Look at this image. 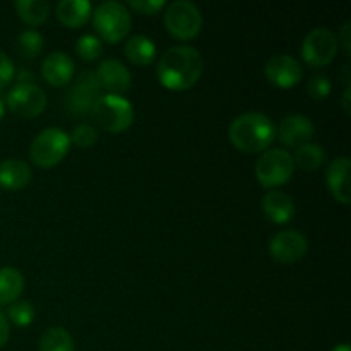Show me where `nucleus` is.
I'll return each mask as SVG.
<instances>
[{
    "label": "nucleus",
    "mask_w": 351,
    "mask_h": 351,
    "mask_svg": "<svg viewBox=\"0 0 351 351\" xmlns=\"http://www.w3.org/2000/svg\"><path fill=\"white\" fill-rule=\"evenodd\" d=\"M99 89L101 88H99L95 72H82L65 99L69 113L75 119H84L86 115H91L93 105L99 98Z\"/></svg>",
    "instance_id": "1a4fd4ad"
},
{
    "label": "nucleus",
    "mask_w": 351,
    "mask_h": 351,
    "mask_svg": "<svg viewBox=\"0 0 351 351\" xmlns=\"http://www.w3.org/2000/svg\"><path fill=\"white\" fill-rule=\"evenodd\" d=\"M263 213L269 221L276 225H287L295 218V202L288 194L281 191H269L263 197Z\"/></svg>",
    "instance_id": "dca6fc26"
},
{
    "label": "nucleus",
    "mask_w": 351,
    "mask_h": 351,
    "mask_svg": "<svg viewBox=\"0 0 351 351\" xmlns=\"http://www.w3.org/2000/svg\"><path fill=\"white\" fill-rule=\"evenodd\" d=\"M293 161L295 167L302 168L305 171L319 170L326 161V151L319 144L307 143L304 146L297 147L293 154Z\"/></svg>",
    "instance_id": "5701e85b"
},
{
    "label": "nucleus",
    "mask_w": 351,
    "mask_h": 351,
    "mask_svg": "<svg viewBox=\"0 0 351 351\" xmlns=\"http://www.w3.org/2000/svg\"><path fill=\"white\" fill-rule=\"evenodd\" d=\"M71 149V137L64 129L50 127L38 134L29 146V158L38 168H55Z\"/></svg>",
    "instance_id": "20e7f679"
},
{
    "label": "nucleus",
    "mask_w": 351,
    "mask_h": 351,
    "mask_svg": "<svg viewBox=\"0 0 351 351\" xmlns=\"http://www.w3.org/2000/svg\"><path fill=\"white\" fill-rule=\"evenodd\" d=\"M10 338V326H9V319L3 312H0V348L7 345Z\"/></svg>",
    "instance_id": "2f4dec72"
},
{
    "label": "nucleus",
    "mask_w": 351,
    "mask_h": 351,
    "mask_svg": "<svg viewBox=\"0 0 351 351\" xmlns=\"http://www.w3.org/2000/svg\"><path fill=\"white\" fill-rule=\"evenodd\" d=\"M91 117L106 132L120 134L130 129L136 119L134 105L120 95L99 96L91 108Z\"/></svg>",
    "instance_id": "7ed1b4c3"
},
{
    "label": "nucleus",
    "mask_w": 351,
    "mask_h": 351,
    "mask_svg": "<svg viewBox=\"0 0 351 351\" xmlns=\"http://www.w3.org/2000/svg\"><path fill=\"white\" fill-rule=\"evenodd\" d=\"M7 315L19 328H27L34 321V307L27 300H16L14 304L9 305Z\"/></svg>",
    "instance_id": "bb28decb"
},
{
    "label": "nucleus",
    "mask_w": 351,
    "mask_h": 351,
    "mask_svg": "<svg viewBox=\"0 0 351 351\" xmlns=\"http://www.w3.org/2000/svg\"><path fill=\"white\" fill-rule=\"evenodd\" d=\"M350 31H351V23H350V21H346V23L343 24V27H341V33L336 36V38H338V43H339V41L343 43V48H345L346 55L350 53V41H351Z\"/></svg>",
    "instance_id": "473e14b6"
},
{
    "label": "nucleus",
    "mask_w": 351,
    "mask_h": 351,
    "mask_svg": "<svg viewBox=\"0 0 351 351\" xmlns=\"http://www.w3.org/2000/svg\"><path fill=\"white\" fill-rule=\"evenodd\" d=\"M264 75L276 88L290 89L302 81L304 71L300 62L291 55H274L266 62Z\"/></svg>",
    "instance_id": "f8f14e48"
},
{
    "label": "nucleus",
    "mask_w": 351,
    "mask_h": 351,
    "mask_svg": "<svg viewBox=\"0 0 351 351\" xmlns=\"http://www.w3.org/2000/svg\"><path fill=\"white\" fill-rule=\"evenodd\" d=\"M204 71V60L197 48L189 45L171 47L161 55L158 64V79L171 91H187L194 88Z\"/></svg>",
    "instance_id": "f257e3e1"
},
{
    "label": "nucleus",
    "mask_w": 351,
    "mask_h": 351,
    "mask_svg": "<svg viewBox=\"0 0 351 351\" xmlns=\"http://www.w3.org/2000/svg\"><path fill=\"white\" fill-rule=\"evenodd\" d=\"M293 171V156L280 147L264 151L256 163V178L264 189H276L288 184Z\"/></svg>",
    "instance_id": "423d86ee"
},
{
    "label": "nucleus",
    "mask_w": 351,
    "mask_h": 351,
    "mask_svg": "<svg viewBox=\"0 0 351 351\" xmlns=\"http://www.w3.org/2000/svg\"><path fill=\"white\" fill-rule=\"evenodd\" d=\"M338 38L328 27H315L302 43V58L311 67H324L335 60L338 53Z\"/></svg>",
    "instance_id": "6e6552de"
},
{
    "label": "nucleus",
    "mask_w": 351,
    "mask_h": 351,
    "mask_svg": "<svg viewBox=\"0 0 351 351\" xmlns=\"http://www.w3.org/2000/svg\"><path fill=\"white\" fill-rule=\"evenodd\" d=\"M17 16L29 26H40L50 17L51 5L47 0H17Z\"/></svg>",
    "instance_id": "4be33fe9"
},
{
    "label": "nucleus",
    "mask_w": 351,
    "mask_h": 351,
    "mask_svg": "<svg viewBox=\"0 0 351 351\" xmlns=\"http://www.w3.org/2000/svg\"><path fill=\"white\" fill-rule=\"evenodd\" d=\"M24 276L16 267L0 269V305H10L19 300L24 290Z\"/></svg>",
    "instance_id": "412c9836"
},
{
    "label": "nucleus",
    "mask_w": 351,
    "mask_h": 351,
    "mask_svg": "<svg viewBox=\"0 0 351 351\" xmlns=\"http://www.w3.org/2000/svg\"><path fill=\"white\" fill-rule=\"evenodd\" d=\"M75 53L82 58V60H96L99 55L103 53V43L98 36L95 34H82L75 43Z\"/></svg>",
    "instance_id": "a878e982"
},
{
    "label": "nucleus",
    "mask_w": 351,
    "mask_h": 351,
    "mask_svg": "<svg viewBox=\"0 0 351 351\" xmlns=\"http://www.w3.org/2000/svg\"><path fill=\"white\" fill-rule=\"evenodd\" d=\"M332 351H351V350H350L348 343H341V345L335 346V348H332Z\"/></svg>",
    "instance_id": "c9c22d12"
},
{
    "label": "nucleus",
    "mask_w": 351,
    "mask_h": 351,
    "mask_svg": "<svg viewBox=\"0 0 351 351\" xmlns=\"http://www.w3.org/2000/svg\"><path fill=\"white\" fill-rule=\"evenodd\" d=\"M69 137H71V144H75L82 149H88V147H93L98 143V130H96V127L89 125V123H79V125L74 127Z\"/></svg>",
    "instance_id": "cd10ccee"
},
{
    "label": "nucleus",
    "mask_w": 351,
    "mask_h": 351,
    "mask_svg": "<svg viewBox=\"0 0 351 351\" xmlns=\"http://www.w3.org/2000/svg\"><path fill=\"white\" fill-rule=\"evenodd\" d=\"M165 26L177 40H192L202 29V14L191 0H175L165 10Z\"/></svg>",
    "instance_id": "0eeeda50"
},
{
    "label": "nucleus",
    "mask_w": 351,
    "mask_h": 351,
    "mask_svg": "<svg viewBox=\"0 0 351 351\" xmlns=\"http://www.w3.org/2000/svg\"><path fill=\"white\" fill-rule=\"evenodd\" d=\"M33 178V170L23 160L10 158L0 163V187L7 191H21Z\"/></svg>",
    "instance_id": "a211bd4d"
},
{
    "label": "nucleus",
    "mask_w": 351,
    "mask_h": 351,
    "mask_svg": "<svg viewBox=\"0 0 351 351\" xmlns=\"http://www.w3.org/2000/svg\"><path fill=\"white\" fill-rule=\"evenodd\" d=\"M350 160L346 156L336 158L331 161V165L326 170V184H328L329 191H331L332 197L339 202V204H350Z\"/></svg>",
    "instance_id": "f3484780"
},
{
    "label": "nucleus",
    "mask_w": 351,
    "mask_h": 351,
    "mask_svg": "<svg viewBox=\"0 0 351 351\" xmlns=\"http://www.w3.org/2000/svg\"><path fill=\"white\" fill-rule=\"evenodd\" d=\"M40 351H75L71 332L64 328H48L40 338Z\"/></svg>",
    "instance_id": "b1692460"
},
{
    "label": "nucleus",
    "mask_w": 351,
    "mask_h": 351,
    "mask_svg": "<svg viewBox=\"0 0 351 351\" xmlns=\"http://www.w3.org/2000/svg\"><path fill=\"white\" fill-rule=\"evenodd\" d=\"M99 88H105L108 95H122L132 86L130 71L119 60H105L95 72Z\"/></svg>",
    "instance_id": "ddd939ff"
},
{
    "label": "nucleus",
    "mask_w": 351,
    "mask_h": 351,
    "mask_svg": "<svg viewBox=\"0 0 351 351\" xmlns=\"http://www.w3.org/2000/svg\"><path fill=\"white\" fill-rule=\"evenodd\" d=\"M350 93H351L350 86H346L345 93H343V110H345L346 115H350Z\"/></svg>",
    "instance_id": "f704fd0d"
},
{
    "label": "nucleus",
    "mask_w": 351,
    "mask_h": 351,
    "mask_svg": "<svg viewBox=\"0 0 351 351\" xmlns=\"http://www.w3.org/2000/svg\"><path fill=\"white\" fill-rule=\"evenodd\" d=\"M45 40L38 31L26 29L17 36L16 48L21 57L24 58H36L43 51Z\"/></svg>",
    "instance_id": "393cba45"
},
{
    "label": "nucleus",
    "mask_w": 351,
    "mask_h": 351,
    "mask_svg": "<svg viewBox=\"0 0 351 351\" xmlns=\"http://www.w3.org/2000/svg\"><path fill=\"white\" fill-rule=\"evenodd\" d=\"M228 137L242 153H264L276 139V127L264 113L247 112L230 123Z\"/></svg>",
    "instance_id": "f03ea898"
},
{
    "label": "nucleus",
    "mask_w": 351,
    "mask_h": 351,
    "mask_svg": "<svg viewBox=\"0 0 351 351\" xmlns=\"http://www.w3.org/2000/svg\"><path fill=\"white\" fill-rule=\"evenodd\" d=\"M93 24L103 41L119 43L129 34L132 17L123 3L108 0V2H101L93 10Z\"/></svg>",
    "instance_id": "39448f33"
},
{
    "label": "nucleus",
    "mask_w": 351,
    "mask_h": 351,
    "mask_svg": "<svg viewBox=\"0 0 351 351\" xmlns=\"http://www.w3.org/2000/svg\"><path fill=\"white\" fill-rule=\"evenodd\" d=\"M17 84H31L33 82V74L29 71H23L16 75Z\"/></svg>",
    "instance_id": "72a5a7b5"
},
{
    "label": "nucleus",
    "mask_w": 351,
    "mask_h": 351,
    "mask_svg": "<svg viewBox=\"0 0 351 351\" xmlns=\"http://www.w3.org/2000/svg\"><path fill=\"white\" fill-rule=\"evenodd\" d=\"M5 103L16 115L34 119L47 108V95L36 84H16L7 95Z\"/></svg>",
    "instance_id": "9d476101"
},
{
    "label": "nucleus",
    "mask_w": 351,
    "mask_h": 351,
    "mask_svg": "<svg viewBox=\"0 0 351 351\" xmlns=\"http://www.w3.org/2000/svg\"><path fill=\"white\" fill-rule=\"evenodd\" d=\"M314 122L304 115H290L281 120L278 129V139L287 147H300L311 143L314 137Z\"/></svg>",
    "instance_id": "4468645a"
},
{
    "label": "nucleus",
    "mask_w": 351,
    "mask_h": 351,
    "mask_svg": "<svg viewBox=\"0 0 351 351\" xmlns=\"http://www.w3.org/2000/svg\"><path fill=\"white\" fill-rule=\"evenodd\" d=\"M167 5L165 0H129V7L139 14H146V16H154L163 7Z\"/></svg>",
    "instance_id": "c756f323"
},
{
    "label": "nucleus",
    "mask_w": 351,
    "mask_h": 351,
    "mask_svg": "<svg viewBox=\"0 0 351 351\" xmlns=\"http://www.w3.org/2000/svg\"><path fill=\"white\" fill-rule=\"evenodd\" d=\"M93 5L88 0H62L57 5V17L64 26L75 29L91 19Z\"/></svg>",
    "instance_id": "6ab92c4d"
},
{
    "label": "nucleus",
    "mask_w": 351,
    "mask_h": 351,
    "mask_svg": "<svg viewBox=\"0 0 351 351\" xmlns=\"http://www.w3.org/2000/svg\"><path fill=\"white\" fill-rule=\"evenodd\" d=\"M331 79L324 74H317V75H312L308 79V84H307V91L311 95V98L314 99H326L329 95H331Z\"/></svg>",
    "instance_id": "c85d7f7f"
},
{
    "label": "nucleus",
    "mask_w": 351,
    "mask_h": 351,
    "mask_svg": "<svg viewBox=\"0 0 351 351\" xmlns=\"http://www.w3.org/2000/svg\"><path fill=\"white\" fill-rule=\"evenodd\" d=\"M3 115H5V101H3V98L0 96V120L3 119Z\"/></svg>",
    "instance_id": "e433bc0d"
},
{
    "label": "nucleus",
    "mask_w": 351,
    "mask_h": 351,
    "mask_svg": "<svg viewBox=\"0 0 351 351\" xmlns=\"http://www.w3.org/2000/svg\"><path fill=\"white\" fill-rule=\"evenodd\" d=\"M125 57L132 62L134 65H149L153 64L154 58H156V45L153 43V40L144 34H134L127 40L125 48Z\"/></svg>",
    "instance_id": "aec40b11"
},
{
    "label": "nucleus",
    "mask_w": 351,
    "mask_h": 351,
    "mask_svg": "<svg viewBox=\"0 0 351 351\" xmlns=\"http://www.w3.org/2000/svg\"><path fill=\"white\" fill-rule=\"evenodd\" d=\"M16 77V67L5 51L0 50V89L7 88Z\"/></svg>",
    "instance_id": "7c9ffc66"
},
{
    "label": "nucleus",
    "mask_w": 351,
    "mask_h": 351,
    "mask_svg": "<svg viewBox=\"0 0 351 351\" xmlns=\"http://www.w3.org/2000/svg\"><path fill=\"white\" fill-rule=\"evenodd\" d=\"M269 252L276 263L295 264L307 256L308 242L297 230H283L271 239Z\"/></svg>",
    "instance_id": "9b49d317"
},
{
    "label": "nucleus",
    "mask_w": 351,
    "mask_h": 351,
    "mask_svg": "<svg viewBox=\"0 0 351 351\" xmlns=\"http://www.w3.org/2000/svg\"><path fill=\"white\" fill-rule=\"evenodd\" d=\"M74 60L64 51H53L41 64V75L48 84L55 86V88L69 84L74 77Z\"/></svg>",
    "instance_id": "2eb2a0df"
}]
</instances>
